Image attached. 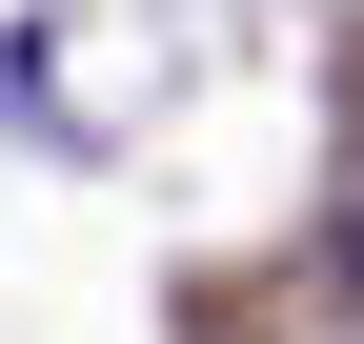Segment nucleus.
<instances>
[{"instance_id": "f257e3e1", "label": "nucleus", "mask_w": 364, "mask_h": 344, "mask_svg": "<svg viewBox=\"0 0 364 344\" xmlns=\"http://www.w3.org/2000/svg\"><path fill=\"white\" fill-rule=\"evenodd\" d=\"M344 284H364V223H344Z\"/></svg>"}]
</instances>
